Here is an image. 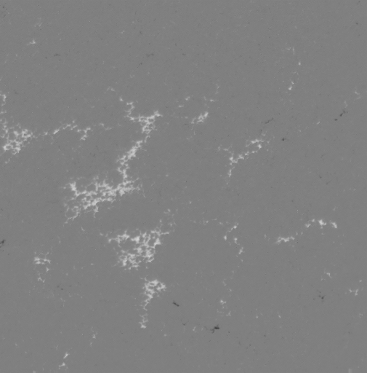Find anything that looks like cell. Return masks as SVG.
<instances>
[{
    "label": "cell",
    "instance_id": "cell-1",
    "mask_svg": "<svg viewBox=\"0 0 367 373\" xmlns=\"http://www.w3.org/2000/svg\"><path fill=\"white\" fill-rule=\"evenodd\" d=\"M98 189V184L95 182H90L85 187V192L88 194H93V193L97 192Z\"/></svg>",
    "mask_w": 367,
    "mask_h": 373
}]
</instances>
